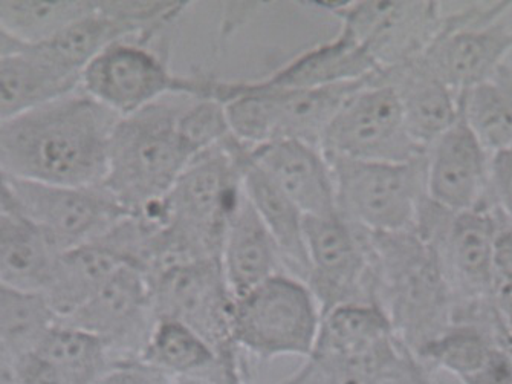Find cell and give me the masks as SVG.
Wrapping results in <instances>:
<instances>
[{
    "instance_id": "1",
    "label": "cell",
    "mask_w": 512,
    "mask_h": 384,
    "mask_svg": "<svg viewBox=\"0 0 512 384\" xmlns=\"http://www.w3.org/2000/svg\"><path fill=\"white\" fill-rule=\"evenodd\" d=\"M118 120L78 86L0 126V166L20 181L100 186Z\"/></svg>"
},
{
    "instance_id": "2",
    "label": "cell",
    "mask_w": 512,
    "mask_h": 384,
    "mask_svg": "<svg viewBox=\"0 0 512 384\" xmlns=\"http://www.w3.org/2000/svg\"><path fill=\"white\" fill-rule=\"evenodd\" d=\"M231 135L185 167L158 204L133 215L155 222L153 262L146 277L199 259H221L228 221L242 196L239 150Z\"/></svg>"
},
{
    "instance_id": "3",
    "label": "cell",
    "mask_w": 512,
    "mask_h": 384,
    "mask_svg": "<svg viewBox=\"0 0 512 384\" xmlns=\"http://www.w3.org/2000/svg\"><path fill=\"white\" fill-rule=\"evenodd\" d=\"M376 305L416 357L453 323V296L436 254L415 230L369 233Z\"/></svg>"
},
{
    "instance_id": "4",
    "label": "cell",
    "mask_w": 512,
    "mask_h": 384,
    "mask_svg": "<svg viewBox=\"0 0 512 384\" xmlns=\"http://www.w3.org/2000/svg\"><path fill=\"white\" fill-rule=\"evenodd\" d=\"M181 108L159 100L115 124L103 186L127 212L158 204L198 157L179 131Z\"/></svg>"
},
{
    "instance_id": "5",
    "label": "cell",
    "mask_w": 512,
    "mask_h": 384,
    "mask_svg": "<svg viewBox=\"0 0 512 384\" xmlns=\"http://www.w3.org/2000/svg\"><path fill=\"white\" fill-rule=\"evenodd\" d=\"M499 218L491 207L445 209L425 198L415 232L436 254L453 296L454 320L494 316L490 303Z\"/></svg>"
},
{
    "instance_id": "6",
    "label": "cell",
    "mask_w": 512,
    "mask_h": 384,
    "mask_svg": "<svg viewBox=\"0 0 512 384\" xmlns=\"http://www.w3.org/2000/svg\"><path fill=\"white\" fill-rule=\"evenodd\" d=\"M156 320H176L205 340L227 384H248L242 351L233 337L234 297L221 259H199L146 277Z\"/></svg>"
},
{
    "instance_id": "7",
    "label": "cell",
    "mask_w": 512,
    "mask_h": 384,
    "mask_svg": "<svg viewBox=\"0 0 512 384\" xmlns=\"http://www.w3.org/2000/svg\"><path fill=\"white\" fill-rule=\"evenodd\" d=\"M321 317L320 305L306 282L279 273L234 299V342L260 362L306 358L317 340Z\"/></svg>"
},
{
    "instance_id": "8",
    "label": "cell",
    "mask_w": 512,
    "mask_h": 384,
    "mask_svg": "<svg viewBox=\"0 0 512 384\" xmlns=\"http://www.w3.org/2000/svg\"><path fill=\"white\" fill-rule=\"evenodd\" d=\"M326 158L341 218L369 233L415 230L419 209L427 198L425 157L409 163Z\"/></svg>"
},
{
    "instance_id": "9",
    "label": "cell",
    "mask_w": 512,
    "mask_h": 384,
    "mask_svg": "<svg viewBox=\"0 0 512 384\" xmlns=\"http://www.w3.org/2000/svg\"><path fill=\"white\" fill-rule=\"evenodd\" d=\"M512 2L468 5L445 14L441 30L421 57L457 95L487 82L512 53V30L503 17Z\"/></svg>"
},
{
    "instance_id": "10",
    "label": "cell",
    "mask_w": 512,
    "mask_h": 384,
    "mask_svg": "<svg viewBox=\"0 0 512 384\" xmlns=\"http://www.w3.org/2000/svg\"><path fill=\"white\" fill-rule=\"evenodd\" d=\"M320 149L326 155L375 163H409L427 152L413 140L398 95L380 72L344 101Z\"/></svg>"
},
{
    "instance_id": "11",
    "label": "cell",
    "mask_w": 512,
    "mask_h": 384,
    "mask_svg": "<svg viewBox=\"0 0 512 384\" xmlns=\"http://www.w3.org/2000/svg\"><path fill=\"white\" fill-rule=\"evenodd\" d=\"M305 232L309 262L305 282L321 314L343 305H376L369 232L340 215L306 218Z\"/></svg>"
},
{
    "instance_id": "12",
    "label": "cell",
    "mask_w": 512,
    "mask_h": 384,
    "mask_svg": "<svg viewBox=\"0 0 512 384\" xmlns=\"http://www.w3.org/2000/svg\"><path fill=\"white\" fill-rule=\"evenodd\" d=\"M11 190L16 212L59 253L100 241L129 215L103 184L56 186L11 179Z\"/></svg>"
},
{
    "instance_id": "13",
    "label": "cell",
    "mask_w": 512,
    "mask_h": 384,
    "mask_svg": "<svg viewBox=\"0 0 512 384\" xmlns=\"http://www.w3.org/2000/svg\"><path fill=\"white\" fill-rule=\"evenodd\" d=\"M80 88L121 118L166 95H188L190 77L173 74L163 54L150 43L124 39L107 46L86 66Z\"/></svg>"
},
{
    "instance_id": "14",
    "label": "cell",
    "mask_w": 512,
    "mask_h": 384,
    "mask_svg": "<svg viewBox=\"0 0 512 384\" xmlns=\"http://www.w3.org/2000/svg\"><path fill=\"white\" fill-rule=\"evenodd\" d=\"M373 77L314 89H268L253 82H240L247 91L240 106V126L256 146L294 140L320 147L344 101Z\"/></svg>"
},
{
    "instance_id": "15",
    "label": "cell",
    "mask_w": 512,
    "mask_h": 384,
    "mask_svg": "<svg viewBox=\"0 0 512 384\" xmlns=\"http://www.w3.org/2000/svg\"><path fill=\"white\" fill-rule=\"evenodd\" d=\"M323 7L340 17L341 31L369 54L380 72L422 56L445 16L438 2H340Z\"/></svg>"
},
{
    "instance_id": "16",
    "label": "cell",
    "mask_w": 512,
    "mask_h": 384,
    "mask_svg": "<svg viewBox=\"0 0 512 384\" xmlns=\"http://www.w3.org/2000/svg\"><path fill=\"white\" fill-rule=\"evenodd\" d=\"M63 322L103 340L112 362L140 358L156 323L146 276L124 265L85 306Z\"/></svg>"
},
{
    "instance_id": "17",
    "label": "cell",
    "mask_w": 512,
    "mask_h": 384,
    "mask_svg": "<svg viewBox=\"0 0 512 384\" xmlns=\"http://www.w3.org/2000/svg\"><path fill=\"white\" fill-rule=\"evenodd\" d=\"M491 153L480 143L464 115L425 152L427 198L445 209L490 207Z\"/></svg>"
},
{
    "instance_id": "18",
    "label": "cell",
    "mask_w": 512,
    "mask_h": 384,
    "mask_svg": "<svg viewBox=\"0 0 512 384\" xmlns=\"http://www.w3.org/2000/svg\"><path fill=\"white\" fill-rule=\"evenodd\" d=\"M250 155L306 218L338 215L331 166L320 147L273 141L250 149Z\"/></svg>"
},
{
    "instance_id": "19",
    "label": "cell",
    "mask_w": 512,
    "mask_h": 384,
    "mask_svg": "<svg viewBox=\"0 0 512 384\" xmlns=\"http://www.w3.org/2000/svg\"><path fill=\"white\" fill-rule=\"evenodd\" d=\"M409 357L396 337L358 343L318 336L302 366L277 384H373L401 369Z\"/></svg>"
},
{
    "instance_id": "20",
    "label": "cell",
    "mask_w": 512,
    "mask_h": 384,
    "mask_svg": "<svg viewBox=\"0 0 512 384\" xmlns=\"http://www.w3.org/2000/svg\"><path fill=\"white\" fill-rule=\"evenodd\" d=\"M398 95L404 120L419 146H430L461 117V95L448 88L421 57L380 72Z\"/></svg>"
},
{
    "instance_id": "21",
    "label": "cell",
    "mask_w": 512,
    "mask_h": 384,
    "mask_svg": "<svg viewBox=\"0 0 512 384\" xmlns=\"http://www.w3.org/2000/svg\"><path fill=\"white\" fill-rule=\"evenodd\" d=\"M221 265L234 299L250 293L276 274L286 273L273 236L244 190L225 230Z\"/></svg>"
},
{
    "instance_id": "22",
    "label": "cell",
    "mask_w": 512,
    "mask_h": 384,
    "mask_svg": "<svg viewBox=\"0 0 512 384\" xmlns=\"http://www.w3.org/2000/svg\"><path fill=\"white\" fill-rule=\"evenodd\" d=\"M239 166L242 190L268 228L269 235L273 236L286 273L305 282L309 270L306 216L273 179L254 163L250 149L244 144L239 150Z\"/></svg>"
},
{
    "instance_id": "23",
    "label": "cell",
    "mask_w": 512,
    "mask_h": 384,
    "mask_svg": "<svg viewBox=\"0 0 512 384\" xmlns=\"http://www.w3.org/2000/svg\"><path fill=\"white\" fill-rule=\"evenodd\" d=\"M80 86L37 48L0 56V126Z\"/></svg>"
},
{
    "instance_id": "24",
    "label": "cell",
    "mask_w": 512,
    "mask_h": 384,
    "mask_svg": "<svg viewBox=\"0 0 512 384\" xmlns=\"http://www.w3.org/2000/svg\"><path fill=\"white\" fill-rule=\"evenodd\" d=\"M380 69L369 54L340 31L331 42L309 49L274 74L254 85L268 89H314L343 83L361 82Z\"/></svg>"
},
{
    "instance_id": "25",
    "label": "cell",
    "mask_w": 512,
    "mask_h": 384,
    "mask_svg": "<svg viewBox=\"0 0 512 384\" xmlns=\"http://www.w3.org/2000/svg\"><path fill=\"white\" fill-rule=\"evenodd\" d=\"M124 265L100 242L63 251L43 294L60 320L69 319Z\"/></svg>"
},
{
    "instance_id": "26",
    "label": "cell",
    "mask_w": 512,
    "mask_h": 384,
    "mask_svg": "<svg viewBox=\"0 0 512 384\" xmlns=\"http://www.w3.org/2000/svg\"><path fill=\"white\" fill-rule=\"evenodd\" d=\"M59 254L28 219L0 212V284L43 293Z\"/></svg>"
},
{
    "instance_id": "27",
    "label": "cell",
    "mask_w": 512,
    "mask_h": 384,
    "mask_svg": "<svg viewBox=\"0 0 512 384\" xmlns=\"http://www.w3.org/2000/svg\"><path fill=\"white\" fill-rule=\"evenodd\" d=\"M140 358L172 378L205 377L227 384L210 345L193 329L176 320H156Z\"/></svg>"
},
{
    "instance_id": "28",
    "label": "cell",
    "mask_w": 512,
    "mask_h": 384,
    "mask_svg": "<svg viewBox=\"0 0 512 384\" xmlns=\"http://www.w3.org/2000/svg\"><path fill=\"white\" fill-rule=\"evenodd\" d=\"M59 320L45 294L0 284V354L10 365L36 351Z\"/></svg>"
},
{
    "instance_id": "29",
    "label": "cell",
    "mask_w": 512,
    "mask_h": 384,
    "mask_svg": "<svg viewBox=\"0 0 512 384\" xmlns=\"http://www.w3.org/2000/svg\"><path fill=\"white\" fill-rule=\"evenodd\" d=\"M138 39V34L123 23L107 17L97 8L72 22L45 45L34 46L69 74L82 79L86 66L107 46L118 40Z\"/></svg>"
},
{
    "instance_id": "30",
    "label": "cell",
    "mask_w": 512,
    "mask_h": 384,
    "mask_svg": "<svg viewBox=\"0 0 512 384\" xmlns=\"http://www.w3.org/2000/svg\"><path fill=\"white\" fill-rule=\"evenodd\" d=\"M461 111L480 143L496 153L512 147V65L461 95Z\"/></svg>"
},
{
    "instance_id": "31",
    "label": "cell",
    "mask_w": 512,
    "mask_h": 384,
    "mask_svg": "<svg viewBox=\"0 0 512 384\" xmlns=\"http://www.w3.org/2000/svg\"><path fill=\"white\" fill-rule=\"evenodd\" d=\"M36 352L56 365L72 384H98L112 365L103 340L63 320L52 326Z\"/></svg>"
},
{
    "instance_id": "32",
    "label": "cell",
    "mask_w": 512,
    "mask_h": 384,
    "mask_svg": "<svg viewBox=\"0 0 512 384\" xmlns=\"http://www.w3.org/2000/svg\"><path fill=\"white\" fill-rule=\"evenodd\" d=\"M92 10L94 2H0V28L23 48H34Z\"/></svg>"
},
{
    "instance_id": "33",
    "label": "cell",
    "mask_w": 512,
    "mask_h": 384,
    "mask_svg": "<svg viewBox=\"0 0 512 384\" xmlns=\"http://www.w3.org/2000/svg\"><path fill=\"white\" fill-rule=\"evenodd\" d=\"M178 126L196 155L221 146L231 137L225 105L216 98H193L192 103L182 106Z\"/></svg>"
},
{
    "instance_id": "34",
    "label": "cell",
    "mask_w": 512,
    "mask_h": 384,
    "mask_svg": "<svg viewBox=\"0 0 512 384\" xmlns=\"http://www.w3.org/2000/svg\"><path fill=\"white\" fill-rule=\"evenodd\" d=\"M490 303L505 345H512V228L503 225L494 251Z\"/></svg>"
},
{
    "instance_id": "35",
    "label": "cell",
    "mask_w": 512,
    "mask_h": 384,
    "mask_svg": "<svg viewBox=\"0 0 512 384\" xmlns=\"http://www.w3.org/2000/svg\"><path fill=\"white\" fill-rule=\"evenodd\" d=\"M488 204L500 224L512 228V147L491 153Z\"/></svg>"
},
{
    "instance_id": "36",
    "label": "cell",
    "mask_w": 512,
    "mask_h": 384,
    "mask_svg": "<svg viewBox=\"0 0 512 384\" xmlns=\"http://www.w3.org/2000/svg\"><path fill=\"white\" fill-rule=\"evenodd\" d=\"M173 378L166 372L144 362L141 358L114 360L111 368L98 384H172Z\"/></svg>"
},
{
    "instance_id": "37",
    "label": "cell",
    "mask_w": 512,
    "mask_h": 384,
    "mask_svg": "<svg viewBox=\"0 0 512 384\" xmlns=\"http://www.w3.org/2000/svg\"><path fill=\"white\" fill-rule=\"evenodd\" d=\"M11 378L16 384H72L56 365L36 351L13 362Z\"/></svg>"
},
{
    "instance_id": "38",
    "label": "cell",
    "mask_w": 512,
    "mask_h": 384,
    "mask_svg": "<svg viewBox=\"0 0 512 384\" xmlns=\"http://www.w3.org/2000/svg\"><path fill=\"white\" fill-rule=\"evenodd\" d=\"M461 384H512V354L505 343L494 349L485 365L462 378Z\"/></svg>"
},
{
    "instance_id": "39",
    "label": "cell",
    "mask_w": 512,
    "mask_h": 384,
    "mask_svg": "<svg viewBox=\"0 0 512 384\" xmlns=\"http://www.w3.org/2000/svg\"><path fill=\"white\" fill-rule=\"evenodd\" d=\"M0 212H16L11 179L2 166H0Z\"/></svg>"
},
{
    "instance_id": "40",
    "label": "cell",
    "mask_w": 512,
    "mask_h": 384,
    "mask_svg": "<svg viewBox=\"0 0 512 384\" xmlns=\"http://www.w3.org/2000/svg\"><path fill=\"white\" fill-rule=\"evenodd\" d=\"M413 355L407 358L406 365L402 366L398 371L390 372V374L384 375L380 380L375 381L373 384H415L413 381L412 374H410V362H412Z\"/></svg>"
},
{
    "instance_id": "41",
    "label": "cell",
    "mask_w": 512,
    "mask_h": 384,
    "mask_svg": "<svg viewBox=\"0 0 512 384\" xmlns=\"http://www.w3.org/2000/svg\"><path fill=\"white\" fill-rule=\"evenodd\" d=\"M410 374H412L415 384H433L430 378H428L424 366H422L415 357H412V362H410Z\"/></svg>"
},
{
    "instance_id": "42",
    "label": "cell",
    "mask_w": 512,
    "mask_h": 384,
    "mask_svg": "<svg viewBox=\"0 0 512 384\" xmlns=\"http://www.w3.org/2000/svg\"><path fill=\"white\" fill-rule=\"evenodd\" d=\"M23 46H20L19 43L14 42L7 33H5L2 28H0V56H5V54L14 53V51H19Z\"/></svg>"
},
{
    "instance_id": "43",
    "label": "cell",
    "mask_w": 512,
    "mask_h": 384,
    "mask_svg": "<svg viewBox=\"0 0 512 384\" xmlns=\"http://www.w3.org/2000/svg\"><path fill=\"white\" fill-rule=\"evenodd\" d=\"M172 384H225L222 381L211 380L205 377H178L173 378Z\"/></svg>"
},
{
    "instance_id": "44",
    "label": "cell",
    "mask_w": 512,
    "mask_h": 384,
    "mask_svg": "<svg viewBox=\"0 0 512 384\" xmlns=\"http://www.w3.org/2000/svg\"><path fill=\"white\" fill-rule=\"evenodd\" d=\"M11 380V365L4 355L0 354V381Z\"/></svg>"
},
{
    "instance_id": "45",
    "label": "cell",
    "mask_w": 512,
    "mask_h": 384,
    "mask_svg": "<svg viewBox=\"0 0 512 384\" xmlns=\"http://www.w3.org/2000/svg\"><path fill=\"white\" fill-rule=\"evenodd\" d=\"M0 384H16V383H14L13 378H11V380L0 381Z\"/></svg>"
},
{
    "instance_id": "46",
    "label": "cell",
    "mask_w": 512,
    "mask_h": 384,
    "mask_svg": "<svg viewBox=\"0 0 512 384\" xmlns=\"http://www.w3.org/2000/svg\"><path fill=\"white\" fill-rule=\"evenodd\" d=\"M355 384H358V383H355Z\"/></svg>"
}]
</instances>
